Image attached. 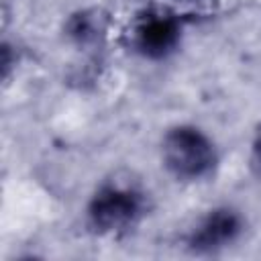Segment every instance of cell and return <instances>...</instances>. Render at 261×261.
<instances>
[{
  "mask_svg": "<svg viewBox=\"0 0 261 261\" xmlns=\"http://www.w3.org/2000/svg\"><path fill=\"white\" fill-rule=\"evenodd\" d=\"M255 157H257V161L261 165V126L257 130V135H255Z\"/></svg>",
  "mask_w": 261,
  "mask_h": 261,
  "instance_id": "cell-6",
  "label": "cell"
},
{
  "mask_svg": "<svg viewBox=\"0 0 261 261\" xmlns=\"http://www.w3.org/2000/svg\"><path fill=\"white\" fill-rule=\"evenodd\" d=\"M163 161L179 179H200L216 165L212 141L194 126H175L163 139Z\"/></svg>",
  "mask_w": 261,
  "mask_h": 261,
  "instance_id": "cell-2",
  "label": "cell"
},
{
  "mask_svg": "<svg viewBox=\"0 0 261 261\" xmlns=\"http://www.w3.org/2000/svg\"><path fill=\"white\" fill-rule=\"evenodd\" d=\"M145 212V196L130 181L102 186L90 202L88 218L100 234H118L139 222Z\"/></svg>",
  "mask_w": 261,
  "mask_h": 261,
  "instance_id": "cell-1",
  "label": "cell"
},
{
  "mask_svg": "<svg viewBox=\"0 0 261 261\" xmlns=\"http://www.w3.org/2000/svg\"><path fill=\"white\" fill-rule=\"evenodd\" d=\"M241 232V216L230 208L212 210L190 234L188 245L194 253H212L226 247Z\"/></svg>",
  "mask_w": 261,
  "mask_h": 261,
  "instance_id": "cell-4",
  "label": "cell"
},
{
  "mask_svg": "<svg viewBox=\"0 0 261 261\" xmlns=\"http://www.w3.org/2000/svg\"><path fill=\"white\" fill-rule=\"evenodd\" d=\"M67 33L77 43L98 41V35L102 33V24H100L98 14L96 12H82V14L71 16V20L67 24Z\"/></svg>",
  "mask_w": 261,
  "mask_h": 261,
  "instance_id": "cell-5",
  "label": "cell"
},
{
  "mask_svg": "<svg viewBox=\"0 0 261 261\" xmlns=\"http://www.w3.org/2000/svg\"><path fill=\"white\" fill-rule=\"evenodd\" d=\"M179 31L181 24L173 14L149 12L137 20L133 31V43L145 57L159 59L177 45Z\"/></svg>",
  "mask_w": 261,
  "mask_h": 261,
  "instance_id": "cell-3",
  "label": "cell"
}]
</instances>
